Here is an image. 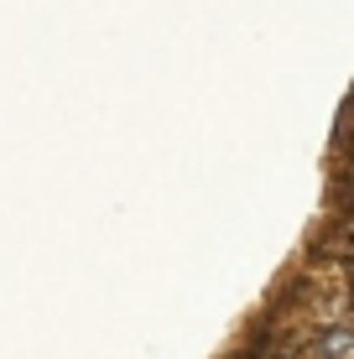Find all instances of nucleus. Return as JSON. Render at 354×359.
<instances>
[{
  "mask_svg": "<svg viewBox=\"0 0 354 359\" xmlns=\"http://www.w3.org/2000/svg\"><path fill=\"white\" fill-rule=\"evenodd\" d=\"M354 354V339H349V328L344 323H334L323 333V359H349Z\"/></svg>",
  "mask_w": 354,
  "mask_h": 359,
  "instance_id": "1",
  "label": "nucleus"
}]
</instances>
